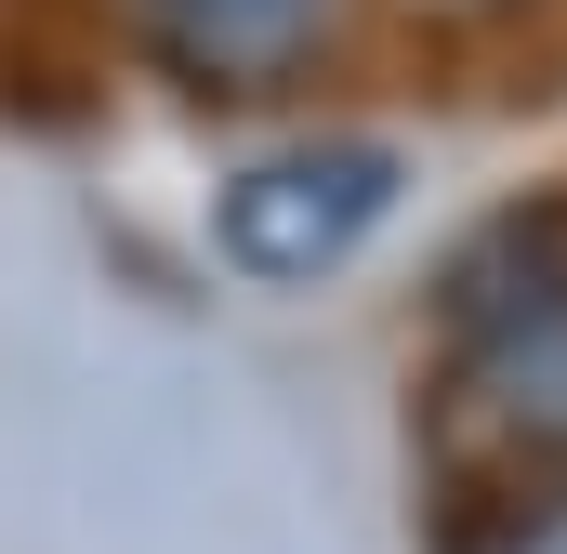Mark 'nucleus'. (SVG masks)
<instances>
[{"instance_id":"obj_1","label":"nucleus","mask_w":567,"mask_h":554,"mask_svg":"<svg viewBox=\"0 0 567 554\" xmlns=\"http://www.w3.org/2000/svg\"><path fill=\"white\" fill-rule=\"evenodd\" d=\"M435 462L475 475V489L567 475V277L462 317L449 383H435Z\"/></svg>"},{"instance_id":"obj_2","label":"nucleus","mask_w":567,"mask_h":554,"mask_svg":"<svg viewBox=\"0 0 567 554\" xmlns=\"http://www.w3.org/2000/svg\"><path fill=\"white\" fill-rule=\"evenodd\" d=\"M383 212H396V145H278V158H251L225 198H212V238H225V265L251 277V290H317V277H343L370 238H383Z\"/></svg>"},{"instance_id":"obj_3","label":"nucleus","mask_w":567,"mask_h":554,"mask_svg":"<svg viewBox=\"0 0 567 554\" xmlns=\"http://www.w3.org/2000/svg\"><path fill=\"white\" fill-rule=\"evenodd\" d=\"M343 0H145V40L185 93H290L330 53Z\"/></svg>"},{"instance_id":"obj_4","label":"nucleus","mask_w":567,"mask_h":554,"mask_svg":"<svg viewBox=\"0 0 567 554\" xmlns=\"http://www.w3.org/2000/svg\"><path fill=\"white\" fill-rule=\"evenodd\" d=\"M488 554H567V475H542V489L515 502V529H502Z\"/></svg>"}]
</instances>
